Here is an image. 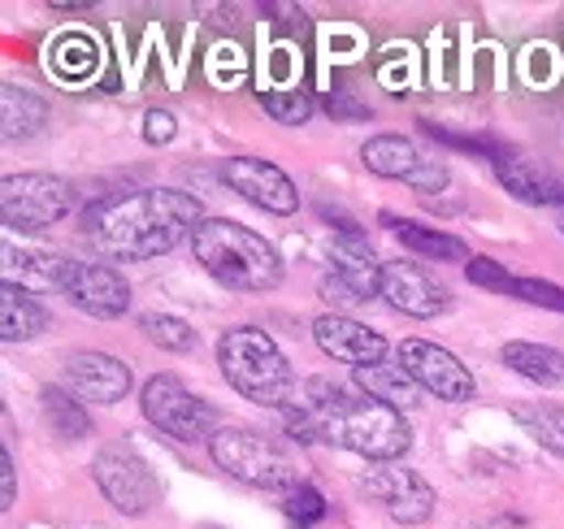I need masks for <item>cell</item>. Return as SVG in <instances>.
Instances as JSON below:
<instances>
[{
  "instance_id": "9c48e42d",
  "label": "cell",
  "mask_w": 564,
  "mask_h": 529,
  "mask_svg": "<svg viewBox=\"0 0 564 529\" xmlns=\"http://www.w3.org/2000/svg\"><path fill=\"white\" fill-rule=\"evenodd\" d=\"M57 291L70 300L78 313L87 317H122L131 309V287L127 278L113 269V264L100 261H62V278H57Z\"/></svg>"
},
{
  "instance_id": "83f0119b",
  "label": "cell",
  "mask_w": 564,
  "mask_h": 529,
  "mask_svg": "<svg viewBox=\"0 0 564 529\" xmlns=\"http://www.w3.org/2000/svg\"><path fill=\"white\" fill-rule=\"evenodd\" d=\"M282 512H286L300 529H308L326 517V499H322L313 486H304V482H300L295 490H286V495H282Z\"/></svg>"
},
{
  "instance_id": "2e32d148",
  "label": "cell",
  "mask_w": 564,
  "mask_h": 529,
  "mask_svg": "<svg viewBox=\"0 0 564 529\" xmlns=\"http://www.w3.org/2000/svg\"><path fill=\"white\" fill-rule=\"evenodd\" d=\"M491 170H495V179H499V187L512 199H521V204H556V208H564V179L552 174L547 165H539L534 156H525V152H517V148H503L491 161Z\"/></svg>"
},
{
  "instance_id": "f1b7e54d",
  "label": "cell",
  "mask_w": 564,
  "mask_h": 529,
  "mask_svg": "<svg viewBox=\"0 0 564 529\" xmlns=\"http://www.w3.org/2000/svg\"><path fill=\"white\" fill-rule=\"evenodd\" d=\"M512 295H521V300H530V304H543V309L564 313V287H556V282H543V278H517Z\"/></svg>"
},
{
  "instance_id": "3957f363",
  "label": "cell",
  "mask_w": 564,
  "mask_h": 529,
  "mask_svg": "<svg viewBox=\"0 0 564 529\" xmlns=\"http://www.w3.org/2000/svg\"><path fill=\"white\" fill-rule=\"evenodd\" d=\"M196 261L209 269L213 278L230 291H274L282 282V257L274 244H265L257 230L226 222V217H205L192 235Z\"/></svg>"
},
{
  "instance_id": "52a82bcc",
  "label": "cell",
  "mask_w": 564,
  "mask_h": 529,
  "mask_svg": "<svg viewBox=\"0 0 564 529\" xmlns=\"http://www.w3.org/2000/svg\"><path fill=\"white\" fill-rule=\"evenodd\" d=\"M140 403H143V417H148L161 434H170V439H178V443H200V439H213V434H217V430H213V425H217L213 403H205L200 396H192L187 382L174 378V374L148 378Z\"/></svg>"
},
{
  "instance_id": "4316f807",
  "label": "cell",
  "mask_w": 564,
  "mask_h": 529,
  "mask_svg": "<svg viewBox=\"0 0 564 529\" xmlns=\"http://www.w3.org/2000/svg\"><path fill=\"white\" fill-rule=\"evenodd\" d=\"M261 105H265V114L274 122H282V127H300V122L313 118V100L300 87H291V91H261Z\"/></svg>"
},
{
  "instance_id": "9a60e30c",
  "label": "cell",
  "mask_w": 564,
  "mask_h": 529,
  "mask_svg": "<svg viewBox=\"0 0 564 529\" xmlns=\"http://www.w3.org/2000/svg\"><path fill=\"white\" fill-rule=\"evenodd\" d=\"M382 300L404 317H438L447 309V287L434 282L422 264L387 261L382 264Z\"/></svg>"
},
{
  "instance_id": "8992f818",
  "label": "cell",
  "mask_w": 564,
  "mask_h": 529,
  "mask_svg": "<svg viewBox=\"0 0 564 529\" xmlns=\"http://www.w3.org/2000/svg\"><path fill=\"white\" fill-rule=\"evenodd\" d=\"M74 208V187L57 174H9L0 183V217L9 230H48L66 222Z\"/></svg>"
},
{
  "instance_id": "7402d4cb",
  "label": "cell",
  "mask_w": 564,
  "mask_h": 529,
  "mask_svg": "<svg viewBox=\"0 0 564 529\" xmlns=\"http://www.w3.org/2000/svg\"><path fill=\"white\" fill-rule=\"evenodd\" d=\"M0 114H4V139H35L48 122V105L31 91V87H18V83H4L0 87Z\"/></svg>"
},
{
  "instance_id": "ba28073f",
  "label": "cell",
  "mask_w": 564,
  "mask_h": 529,
  "mask_svg": "<svg viewBox=\"0 0 564 529\" xmlns=\"http://www.w3.org/2000/svg\"><path fill=\"white\" fill-rule=\"evenodd\" d=\"M91 477H96V486L105 490V499H109L118 512H127V517H143V512L161 499L156 473H152L148 461H143L140 452H131L127 443L100 447L96 461H91Z\"/></svg>"
},
{
  "instance_id": "8fae6325",
  "label": "cell",
  "mask_w": 564,
  "mask_h": 529,
  "mask_svg": "<svg viewBox=\"0 0 564 529\" xmlns=\"http://www.w3.org/2000/svg\"><path fill=\"white\" fill-rule=\"evenodd\" d=\"M400 365L409 369V378L430 391V396L447 399V403H465V399H474V374L447 352V347H438V343H425V338H404V347H400Z\"/></svg>"
},
{
  "instance_id": "277c9868",
  "label": "cell",
  "mask_w": 564,
  "mask_h": 529,
  "mask_svg": "<svg viewBox=\"0 0 564 529\" xmlns=\"http://www.w3.org/2000/svg\"><path fill=\"white\" fill-rule=\"evenodd\" d=\"M217 365H221V378L248 403L286 408V399H291V365H286L279 343L265 331H257V326L226 331L221 343H217Z\"/></svg>"
},
{
  "instance_id": "836d02e7",
  "label": "cell",
  "mask_w": 564,
  "mask_h": 529,
  "mask_svg": "<svg viewBox=\"0 0 564 529\" xmlns=\"http://www.w3.org/2000/svg\"><path fill=\"white\" fill-rule=\"evenodd\" d=\"M556 222H561V235H564V208H561V217H556Z\"/></svg>"
},
{
  "instance_id": "484cf974",
  "label": "cell",
  "mask_w": 564,
  "mask_h": 529,
  "mask_svg": "<svg viewBox=\"0 0 564 529\" xmlns=\"http://www.w3.org/2000/svg\"><path fill=\"white\" fill-rule=\"evenodd\" d=\"M140 331L148 343H156L165 352H192L196 347V331L183 317H170V313H143Z\"/></svg>"
},
{
  "instance_id": "5b68a950",
  "label": "cell",
  "mask_w": 564,
  "mask_h": 529,
  "mask_svg": "<svg viewBox=\"0 0 564 529\" xmlns=\"http://www.w3.org/2000/svg\"><path fill=\"white\" fill-rule=\"evenodd\" d=\"M209 456L217 468H226L230 477H239L243 486H257V490H295L300 486V468H295V456L279 447L274 439L257 434V430H217L209 439Z\"/></svg>"
},
{
  "instance_id": "d6986e66",
  "label": "cell",
  "mask_w": 564,
  "mask_h": 529,
  "mask_svg": "<svg viewBox=\"0 0 564 529\" xmlns=\"http://www.w3.org/2000/svg\"><path fill=\"white\" fill-rule=\"evenodd\" d=\"M44 331H48V313L35 304V295L4 282L0 287V338L4 343H26V338Z\"/></svg>"
},
{
  "instance_id": "7c38bea8",
  "label": "cell",
  "mask_w": 564,
  "mask_h": 529,
  "mask_svg": "<svg viewBox=\"0 0 564 529\" xmlns=\"http://www.w3.org/2000/svg\"><path fill=\"white\" fill-rule=\"evenodd\" d=\"M360 161L378 174V179H400V183H413L417 192H434L447 183V170L443 161L425 156L422 148L404 134H373L365 148H360Z\"/></svg>"
},
{
  "instance_id": "ffe728a7",
  "label": "cell",
  "mask_w": 564,
  "mask_h": 529,
  "mask_svg": "<svg viewBox=\"0 0 564 529\" xmlns=\"http://www.w3.org/2000/svg\"><path fill=\"white\" fill-rule=\"evenodd\" d=\"M391 230H395V239L409 248V252H417V257H430V261H474L469 257V244L465 239H456V235H447V230H434V226H417V222H400V217H382Z\"/></svg>"
},
{
  "instance_id": "7a4b0ae2",
  "label": "cell",
  "mask_w": 564,
  "mask_h": 529,
  "mask_svg": "<svg viewBox=\"0 0 564 529\" xmlns=\"http://www.w3.org/2000/svg\"><path fill=\"white\" fill-rule=\"evenodd\" d=\"M317 425V439L326 443H339L365 461H395L409 452L413 443V430L404 421L400 408L382 403V399L365 396V391H348V387H335L326 378H313L304 387L300 399Z\"/></svg>"
},
{
  "instance_id": "d6a6232c",
  "label": "cell",
  "mask_w": 564,
  "mask_h": 529,
  "mask_svg": "<svg viewBox=\"0 0 564 529\" xmlns=\"http://www.w3.org/2000/svg\"><path fill=\"white\" fill-rule=\"evenodd\" d=\"M0 482H4V490H0V508H9V504L18 499V473H13V456H9V452H0Z\"/></svg>"
},
{
  "instance_id": "ac0fdd59",
  "label": "cell",
  "mask_w": 564,
  "mask_h": 529,
  "mask_svg": "<svg viewBox=\"0 0 564 529\" xmlns=\"http://www.w3.org/2000/svg\"><path fill=\"white\" fill-rule=\"evenodd\" d=\"M313 338H317V347H322L326 356L348 360L356 369L387 360V338L378 331H369V326H360V322H352V317H339V313L317 317V322H313Z\"/></svg>"
},
{
  "instance_id": "4fadbf2b",
  "label": "cell",
  "mask_w": 564,
  "mask_h": 529,
  "mask_svg": "<svg viewBox=\"0 0 564 529\" xmlns=\"http://www.w3.org/2000/svg\"><path fill=\"white\" fill-rule=\"evenodd\" d=\"M221 183H226L235 196H243L248 204H257V208H265V213H279V217L300 208L295 183L282 174L279 165H270V161H261V156H230V161L221 165Z\"/></svg>"
},
{
  "instance_id": "cb8c5ba5",
  "label": "cell",
  "mask_w": 564,
  "mask_h": 529,
  "mask_svg": "<svg viewBox=\"0 0 564 529\" xmlns=\"http://www.w3.org/2000/svg\"><path fill=\"white\" fill-rule=\"evenodd\" d=\"M40 408H44L48 430H57L62 439H87V434H91V417H87L83 399H74L70 391L44 387V391H40Z\"/></svg>"
},
{
  "instance_id": "f546056e",
  "label": "cell",
  "mask_w": 564,
  "mask_h": 529,
  "mask_svg": "<svg viewBox=\"0 0 564 529\" xmlns=\"http://www.w3.org/2000/svg\"><path fill=\"white\" fill-rule=\"evenodd\" d=\"M465 273H469L474 287H491V291H503V295H512V287H517V278L503 273V269L495 261H487V257H474V261L465 264Z\"/></svg>"
},
{
  "instance_id": "d4e9b609",
  "label": "cell",
  "mask_w": 564,
  "mask_h": 529,
  "mask_svg": "<svg viewBox=\"0 0 564 529\" xmlns=\"http://www.w3.org/2000/svg\"><path fill=\"white\" fill-rule=\"evenodd\" d=\"M512 417L521 421V430L534 443L564 456V403H521V408H512Z\"/></svg>"
},
{
  "instance_id": "603a6c76",
  "label": "cell",
  "mask_w": 564,
  "mask_h": 529,
  "mask_svg": "<svg viewBox=\"0 0 564 529\" xmlns=\"http://www.w3.org/2000/svg\"><path fill=\"white\" fill-rule=\"evenodd\" d=\"M356 391L382 399V403H391V408H409V403L417 399V391H422V387L409 378V369H404V365L378 360V365L356 369Z\"/></svg>"
},
{
  "instance_id": "6da1fadb",
  "label": "cell",
  "mask_w": 564,
  "mask_h": 529,
  "mask_svg": "<svg viewBox=\"0 0 564 529\" xmlns=\"http://www.w3.org/2000/svg\"><path fill=\"white\" fill-rule=\"evenodd\" d=\"M200 199L174 187H135L96 199L83 213L91 248L109 261H152L178 248L200 226Z\"/></svg>"
},
{
  "instance_id": "44dd1931",
  "label": "cell",
  "mask_w": 564,
  "mask_h": 529,
  "mask_svg": "<svg viewBox=\"0 0 564 529\" xmlns=\"http://www.w3.org/2000/svg\"><path fill=\"white\" fill-rule=\"evenodd\" d=\"M503 365L517 369L525 382L539 387H564V352L547 347V343H503Z\"/></svg>"
},
{
  "instance_id": "4dcf8cb0",
  "label": "cell",
  "mask_w": 564,
  "mask_h": 529,
  "mask_svg": "<svg viewBox=\"0 0 564 529\" xmlns=\"http://www.w3.org/2000/svg\"><path fill=\"white\" fill-rule=\"evenodd\" d=\"M174 131H178V122H174L170 109H148V114H143V139H148V143H170Z\"/></svg>"
},
{
  "instance_id": "5bb4252c",
  "label": "cell",
  "mask_w": 564,
  "mask_h": 529,
  "mask_svg": "<svg viewBox=\"0 0 564 529\" xmlns=\"http://www.w3.org/2000/svg\"><path fill=\"white\" fill-rule=\"evenodd\" d=\"M360 490L373 495L387 508V517L400 526H422L434 512V490L413 468H373L360 477Z\"/></svg>"
},
{
  "instance_id": "e0dca14e",
  "label": "cell",
  "mask_w": 564,
  "mask_h": 529,
  "mask_svg": "<svg viewBox=\"0 0 564 529\" xmlns=\"http://www.w3.org/2000/svg\"><path fill=\"white\" fill-rule=\"evenodd\" d=\"M66 378H70L74 391L83 399H91V403H118L135 387L131 365H122L109 352H74L66 360Z\"/></svg>"
},
{
  "instance_id": "1f68e13d",
  "label": "cell",
  "mask_w": 564,
  "mask_h": 529,
  "mask_svg": "<svg viewBox=\"0 0 564 529\" xmlns=\"http://www.w3.org/2000/svg\"><path fill=\"white\" fill-rule=\"evenodd\" d=\"M326 109L335 114V122H369V105H360L352 91H335L326 100Z\"/></svg>"
},
{
  "instance_id": "30bf717a",
  "label": "cell",
  "mask_w": 564,
  "mask_h": 529,
  "mask_svg": "<svg viewBox=\"0 0 564 529\" xmlns=\"http://www.w3.org/2000/svg\"><path fill=\"white\" fill-rule=\"evenodd\" d=\"M330 273L322 278V295L335 304H365L382 295V261L373 257L365 235H339L330 239Z\"/></svg>"
}]
</instances>
